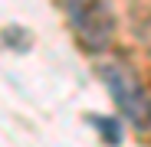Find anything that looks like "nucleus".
I'll return each mask as SVG.
<instances>
[{"mask_svg": "<svg viewBox=\"0 0 151 147\" xmlns=\"http://www.w3.org/2000/svg\"><path fill=\"white\" fill-rule=\"evenodd\" d=\"M99 75H102L105 88L112 92L115 105L125 111V118H128L132 124L145 128L151 121V92L135 75V69L128 62H102L99 65Z\"/></svg>", "mask_w": 151, "mask_h": 147, "instance_id": "obj_2", "label": "nucleus"}, {"mask_svg": "<svg viewBox=\"0 0 151 147\" xmlns=\"http://www.w3.org/2000/svg\"><path fill=\"white\" fill-rule=\"evenodd\" d=\"M89 121L105 134L109 144H118V141H122V121H118V118H99V114H89Z\"/></svg>", "mask_w": 151, "mask_h": 147, "instance_id": "obj_3", "label": "nucleus"}, {"mask_svg": "<svg viewBox=\"0 0 151 147\" xmlns=\"http://www.w3.org/2000/svg\"><path fill=\"white\" fill-rule=\"evenodd\" d=\"M59 7L66 13L69 30L76 39L82 43V49L99 53L105 49L115 36V13L109 0H59Z\"/></svg>", "mask_w": 151, "mask_h": 147, "instance_id": "obj_1", "label": "nucleus"}]
</instances>
